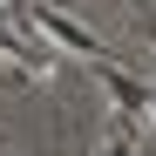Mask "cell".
Instances as JSON below:
<instances>
[{
  "mask_svg": "<svg viewBox=\"0 0 156 156\" xmlns=\"http://www.w3.org/2000/svg\"><path fill=\"white\" fill-rule=\"evenodd\" d=\"M27 20H34V27H41L48 41H55V48H75L82 61H109V48H102V41L82 27V20H68L61 7H27Z\"/></svg>",
  "mask_w": 156,
  "mask_h": 156,
  "instance_id": "cell-1",
  "label": "cell"
},
{
  "mask_svg": "<svg viewBox=\"0 0 156 156\" xmlns=\"http://www.w3.org/2000/svg\"><path fill=\"white\" fill-rule=\"evenodd\" d=\"M95 75H102V88L115 95V109H122V115H143V109H149V95H156L149 82H136V75L115 68V61H95Z\"/></svg>",
  "mask_w": 156,
  "mask_h": 156,
  "instance_id": "cell-2",
  "label": "cell"
},
{
  "mask_svg": "<svg viewBox=\"0 0 156 156\" xmlns=\"http://www.w3.org/2000/svg\"><path fill=\"white\" fill-rule=\"evenodd\" d=\"M0 88H27V68H0Z\"/></svg>",
  "mask_w": 156,
  "mask_h": 156,
  "instance_id": "cell-3",
  "label": "cell"
},
{
  "mask_svg": "<svg viewBox=\"0 0 156 156\" xmlns=\"http://www.w3.org/2000/svg\"><path fill=\"white\" fill-rule=\"evenodd\" d=\"M102 156H136V143H129V136H109V149H102Z\"/></svg>",
  "mask_w": 156,
  "mask_h": 156,
  "instance_id": "cell-4",
  "label": "cell"
},
{
  "mask_svg": "<svg viewBox=\"0 0 156 156\" xmlns=\"http://www.w3.org/2000/svg\"><path fill=\"white\" fill-rule=\"evenodd\" d=\"M136 27H143V41L156 48V20H149V7H136Z\"/></svg>",
  "mask_w": 156,
  "mask_h": 156,
  "instance_id": "cell-5",
  "label": "cell"
},
{
  "mask_svg": "<svg viewBox=\"0 0 156 156\" xmlns=\"http://www.w3.org/2000/svg\"><path fill=\"white\" fill-rule=\"evenodd\" d=\"M7 7H14V14H20V20H27V7H34V0H7Z\"/></svg>",
  "mask_w": 156,
  "mask_h": 156,
  "instance_id": "cell-6",
  "label": "cell"
},
{
  "mask_svg": "<svg viewBox=\"0 0 156 156\" xmlns=\"http://www.w3.org/2000/svg\"><path fill=\"white\" fill-rule=\"evenodd\" d=\"M149 115H156V95H149Z\"/></svg>",
  "mask_w": 156,
  "mask_h": 156,
  "instance_id": "cell-7",
  "label": "cell"
}]
</instances>
